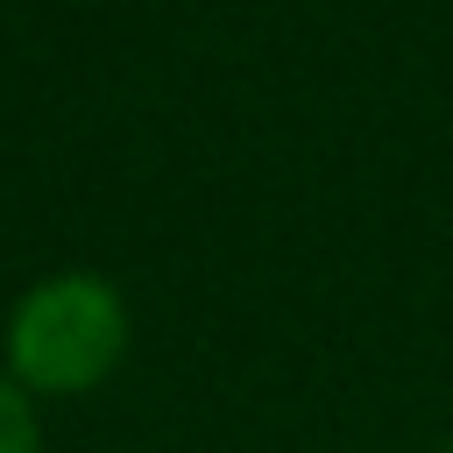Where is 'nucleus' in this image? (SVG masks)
Here are the masks:
<instances>
[{
  "mask_svg": "<svg viewBox=\"0 0 453 453\" xmlns=\"http://www.w3.org/2000/svg\"><path fill=\"white\" fill-rule=\"evenodd\" d=\"M134 354V304L106 269H50L0 319V368L35 403L106 389Z\"/></svg>",
  "mask_w": 453,
  "mask_h": 453,
  "instance_id": "f257e3e1",
  "label": "nucleus"
},
{
  "mask_svg": "<svg viewBox=\"0 0 453 453\" xmlns=\"http://www.w3.org/2000/svg\"><path fill=\"white\" fill-rule=\"evenodd\" d=\"M0 453H42V403L0 368Z\"/></svg>",
  "mask_w": 453,
  "mask_h": 453,
  "instance_id": "f03ea898",
  "label": "nucleus"
},
{
  "mask_svg": "<svg viewBox=\"0 0 453 453\" xmlns=\"http://www.w3.org/2000/svg\"><path fill=\"white\" fill-rule=\"evenodd\" d=\"M446 453H453V439H446Z\"/></svg>",
  "mask_w": 453,
  "mask_h": 453,
  "instance_id": "7ed1b4c3",
  "label": "nucleus"
}]
</instances>
